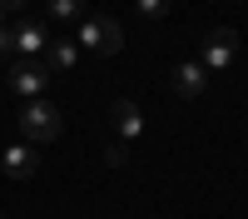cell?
I'll return each mask as SVG.
<instances>
[{
    "mask_svg": "<svg viewBox=\"0 0 248 219\" xmlns=\"http://www.w3.org/2000/svg\"><path fill=\"white\" fill-rule=\"evenodd\" d=\"M0 10H25V0H0Z\"/></svg>",
    "mask_w": 248,
    "mask_h": 219,
    "instance_id": "5bb4252c",
    "label": "cell"
},
{
    "mask_svg": "<svg viewBox=\"0 0 248 219\" xmlns=\"http://www.w3.org/2000/svg\"><path fill=\"white\" fill-rule=\"evenodd\" d=\"M75 60H79V45H75V40H50V45H45V55H40V65L55 75V70H70Z\"/></svg>",
    "mask_w": 248,
    "mask_h": 219,
    "instance_id": "9c48e42d",
    "label": "cell"
},
{
    "mask_svg": "<svg viewBox=\"0 0 248 219\" xmlns=\"http://www.w3.org/2000/svg\"><path fill=\"white\" fill-rule=\"evenodd\" d=\"M60 130H65V115H60L55 100H25V110H20L25 145H50V139H60Z\"/></svg>",
    "mask_w": 248,
    "mask_h": 219,
    "instance_id": "6da1fadb",
    "label": "cell"
},
{
    "mask_svg": "<svg viewBox=\"0 0 248 219\" xmlns=\"http://www.w3.org/2000/svg\"><path fill=\"white\" fill-rule=\"evenodd\" d=\"M233 50H238V35L229 30V25H214L209 30V40H203V60H199V65L203 70H229V60H233Z\"/></svg>",
    "mask_w": 248,
    "mask_h": 219,
    "instance_id": "5b68a950",
    "label": "cell"
},
{
    "mask_svg": "<svg viewBox=\"0 0 248 219\" xmlns=\"http://www.w3.org/2000/svg\"><path fill=\"white\" fill-rule=\"evenodd\" d=\"M134 5H139V15H149V20H164L174 0H134Z\"/></svg>",
    "mask_w": 248,
    "mask_h": 219,
    "instance_id": "8fae6325",
    "label": "cell"
},
{
    "mask_svg": "<svg viewBox=\"0 0 248 219\" xmlns=\"http://www.w3.org/2000/svg\"><path fill=\"white\" fill-rule=\"evenodd\" d=\"M10 35H15V60H40L45 45H50L45 20H30V15H15L10 20Z\"/></svg>",
    "mask_w": 248,
    "mask_h": 219,
    "instance_id": "3957f363",
    "label": "cell"
},
{
    "mask_svg": "<svg viewBox=\"0 0 248 219\" xmlns=\"http://www.w3.org/2000/svg\"><path fill=\"white\" fill-rule=\"evenodd\" d=\"M105 159H109V165H124V159H129V150H124V139H114V145H105Z\"/></svg>",
    "mask_w": 248,
    "mask_h": 219,
    "instance_id": "7c38bea8",
    "label": "cell"
},
{
    "mask_svg": "<svg viewBox=\"0 0 248 219\" xmlns=\"http://www.w3.org/2000/svg\"><path fill=\"white\" fill-rule=\"evenodd\" d=\"M109 130H114V135L124 139V145H129V139H139V135H144V110L134 105L129 95H119L114 105H109Z\"/></svg>",
    "mask_w": 248,
    "mask_h": 219,
    "instance_id": "8992f818",
    "label": "cell"
},
{
    "mask_svg": "<svg viewBox=\"0 0 248 219\" xmlns=\"http://www.w3.org/2000/svg\"><path fill=\"white\" fill-rule=\"evenodd\" d=\"M5 85H10L15 95H25V100H40L45 85H50V70L40 65V60H15L10 75H5Z\"/></svg>",
    "mask_w": 248,
    "mask_h": 219,
    "instance_id": "277c9868",
    "label": "cell"
},
{
    "mask_svg": "<svg viewBox=\"0 0 248 219\" xmlns=\"http://www.w3.org/2000/svg\"><path fill=\"white\" fill-rule=\"evenodd\" d=\"M79 45H85L90 55H119L124 50V30L109 15H85L79 20Z\"/></svg>",
    "mask_w": 248,
    "mask_h": 219,
    "instance_id": "7a4b0ae2",
    "label": "cell"
},
{
    "mask_svg": "<svg viewBox=\"0 0 248 219\" xmlns=\"http://www.w3.org/2000/svg\"><path fill=\"white\" fill-rule=\"evenodd\" d=\"M5 55H15V35H10V20L0 25V60H5Z\"/></svg>",
    "mask_w": 248,
    "mask_h": 219,
    "instance_id": "4fadbf2b",
    "label": "cell"
},
{
    "mask_svg": "<svg viewBox=\"0 0 248 219\" xmlns=\"http://www.w3.org/2000/svg\"><path fill=\"white\" fill-rule=\"evenodd\" d=\"M5 20H10V15H5V10H0V25H5Z\"/></svg>",
    "mask_w": 248,
    "mask_h": 219,
    "instance_id": "9a60e30c",
    "label": "cell"
},
{
    "mask_svg": "<svg viewBox=\"0 0 248 219\" xmlns=\"http://www.w3.org/2000/svg\"><path fill=\"white\" fill-rule=\"evenodd\" d=\"M209 70L199 65V60H184V65H174V90L184 95V100H199V95H209Z\"/></svg>",
    "mask_w": 248,
    "mask_h": 219,
    "instance_id": "52a82bcc",
    "label": "cell"
},
{
    "mask_svg": "<svg viewBox=\"0 0 248 219\" xmlns=\"http://www.w3.org/2000/svg\"><path fill=\"white\" fill-rule=\"evenodd\" d=\"M0 169H5L10 179H30V174H40V154H35V145H10L5 154H0Z\"/></svg>",
    "mask_w": 248,
    "mask_h": 219,
    "instance_id": "ba28073f",
    "label": "cell"
},
{
    "mask_svg": "<svg viewBox=\"0 0 248 219\" xmlns=\"http://www.w3.org/2000/svg\"><path fill=\"white\" fill-rule=\"evenodd\" d=\"M50 20H85L90 10H85V0H50Z\"/></svg>",
    "mask_w": 248,
    "mask_h": 219,
    "instance_id": "30bf717a",
    "label": "cell"
}]
</instances>
